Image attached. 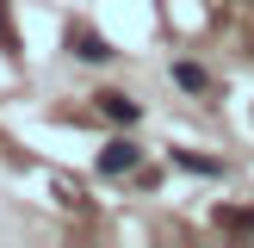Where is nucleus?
<instances>
[{
    "instance_id": "6",
    "label": "nucleus",
    "mask_w": 254,
    "mask_h": 248,
    "mask_svg": "<svg viewBox=\"0 0 254 248\" xmlns=\"http://www.w3.org/2000/svg\"><path fill=\"white\" fill-rule=\"evenodd\" d=\"M174 168H186V174H223V161H211V155H192V149H174Z\"/></svg>"
},
{
    "instance_id": "5",
    "label": "nucleus",
    "mask_w": 254,
    "mask_h": 248,
    "mask_svg": "<svg viewBox=\"0 0 254 248\" xmlns=\"http://www.w3.org/2000/svg\"><path fill=\"white\" fill-rule=\"evenodd\" d=\"M174 87H186V93H205V87H211V74L198 68V62H174Z\"/></svg>"
},
{
    "instance_id": "7",
    "label": "nucleus",
    "mask_w": 254,
    "mask_h": 248,
    "mask_svg": "<svg viewBox=\"0 0 254 248\" xmlns=\"http://www.w3.org/2000/svg\"><path fill=\"white\" fill-rule=\"evenodd\" d=\"M0 50H6V56H19V37H12V12H6V0H0Z\"/></svg>"
},
{
    "instance_id": "1",
    "label": "nucleus",
    "mask_w": 254,
    "mask_h": 248,
    "mask_svg": "<svg viewBox=\"0 0 254 248\" xmlns=\"http://www.w3.org/2000/svg\"><path fill=\"white\" fill-rule=\"evenodd\" d=\"M143 168V149L130 143V136H112L106 149H99V174H106V180H118V174H136Z\"/></svg>"
},
{
    "instance_id": "2",
    "label": "nucleus",
    "mask_w": 254,
    "mask_h": 248,
    "mask_svg": "<svg viewBox=\"0 0 254 248\" xmlns=\"http://www.w3.org/2000/svg\"><path fill=\"white\" fill-rule=\"evenodd\" d=\"M68 56H81V62H112V44L93 31V25H68Z\"/></svg>"
},
{
    "instance_id": "3",
    "label": "nucleus",
    "mask_w": 254,
    "mask_h": 248,
    "mask_svg": "<svg viewBox=\"0 0 254 248\" xmlns=\"http://www.w3.org/2000/svg\"><path fill=\"white\" fill-rule=\"evenodd\" d=\"M99 112H106V118H112V124H124V130H130V124H136V118H143V106H136V99H130V93H99Z\"/></svg>"
},
{
    "instance_id": "4",
    "label": "nucleus",
    "mask_w": 254,
    "mask_h": 248,
    "mask_svg": "<svg viewBox=\"0 0 254 248\" xmlns=\"http://www.w3.org/2000/svg\"><path fill=\"white\" fill-rule=\"evenodd\" d=\"M217 223L236 236H254V205H217Z\"/></svg>"
}]
</instances>
